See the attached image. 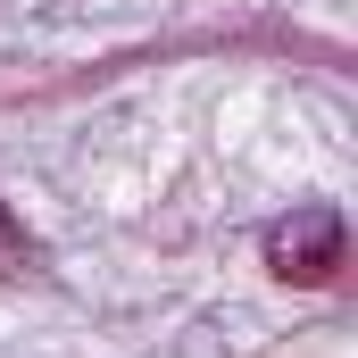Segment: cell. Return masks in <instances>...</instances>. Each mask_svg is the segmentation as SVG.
I'll return each mask as SVG.
<instances>
[{
	"label": "cell",
	"instance_id": "cell-1",
	"mask_svg": "<svg viewBox=\"0 0 358 358\" xmlns=\"http://www.w3.org/2000/svg\"><path fill=\"white\" fill-rule=\"evenodd\" d=\"M267 267L283 283H325V275L342 267V217L334 208H292L267 234Z\"/></svg>",
	"mask_w": 358,
	"mask_h": 358
},
{
	"label": "cell",
	"instance_id": "cell-2",
	"mask_svg": "<svg viewBox=\"0 0 358 358\" xmlns=\"http://www.w3.org/2000/svg\"><path fill=\"white\" fill-rule=\"evenodd\" d=\"M25 267H34V234L0 208V275H25Z\"/></svg>",
	"mask_w": 358,
	"mask_h": 358
}]
</instances>
